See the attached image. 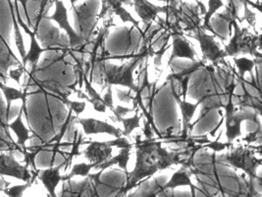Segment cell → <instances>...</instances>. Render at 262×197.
<instances>
[{
    "instance_id": "cell-1",
    "label": "cell",
    "mask_w": 262,
    "mask_h": 197,
    "mask_svg": "<svg viewBox=\"0 0 262 197\" xmlns=\"http://www.w3.org/2000/svg\"><path fill=\"white\" fill-rule=\"evenodd\" d=\"M137 147V162L135 169L129 172L126 185L123 189H120L116 196H123L134 188L138 183L144 178L146 181L158 171H163L170 168L172 165H185L183 153L181 149H172L168 152L166 148L162 147V142L157 138L142 139V135L135 136Z\"/></svg>"
},
{
    "instance_id": "cell-2",
    "label": "cell",
    "mask_w": 262,
    "mask_h": 197,
    "mask_svg": "<svg viewBox=\"0 0 262 197\" xmlns=\"http://www.w3.org/2000/svg\"><path fill=\"white\" fill-rule=\"evenodd\" d=\"M148 55L147 49L143 48L142 51L134 56V60L130 62H126L121 66H117L111 64L107 62L101 61L100 67L102 71V78H103V86L102 90L106 87L112 85H121V86L128 87L134 91L135 93L138 91V87L134 82L133 73L135 69L143 62L144 57Z\"/></svg>"
},
{
    "instance_id": "cell-3",
    "label": "cell",
    "mask_w": 262,
    "mask_h": 197,
    "mask_svg": "<svg viewBox=\"0 0 262 197\" xmlns=\"http://www.w3.org/2000/svg\"><path fill=\"white\" fill-rule=\"evenodd\" d=\"M232 27L235 29V34L232 37L229 45L225 46L224 54L226 56H236L238 54L250 53L254 58H261L260 51V36L252 35L248 29H241L237 23V20H233Z\"/></svg>"
},
{
    "instance_id": "cell-4",
    "label": "cell",
    "mask_w": 262,
    "mask_h": 197,
    "mask_svg": "<svg viewBox=\"0 0 262 197\" xmlns=\"http://www.w3.org/2000/svg\"><path fill=\"white\" fill-rule=\"evenodd\" d=\"M89 144L90 146L80 154H83L84 157L91 163H96V167L111 158L113 147L127 148L134 147V145L128 141L125 136L117 137L115 140L106 142H97V141H82V145ZM95 168V169H96Z\"/></svg>"
},
{
    "instance_id": "cell-5",
    "label": "cell",
    "mask_w": 262,
    "mask_h": 197,
    "mask_svg": "<svg viewBox=\"0 0 262 197\" xmlns=\"http://www.w3.org/2000/svg\"><path fill=\"white\" fill-rule=\"evenodd\" d=\"M233 146L230 147L232 150L228 152V154L224 157V161L227 164L243 170L250 175V178H257L256 169L261 166V159H257L254 156V152L250 150V148L238 145L236 149H233Z\"/></svg>"
},
{
    "instance_id": "cell-6",
    "label": "cell",
    "mask_w": 262,
    "mask_h": 197,
    "mask_svg": "<svg viewBox=\"0 0 262 197\" xmlns=\"http://www.w3.org/2000/svg\"><path fill=\"white\" fill-rule=\"evenodd\" d=\"M192 33V35L190 34L188 36L196 40L200 43L201 49L203 52V61H209L215 64L216 62H221L225 58L224 50L221 49L218 42L215 41L213 36L207 35L201 27Z\"/></svg>"
},
{
    "instance_id": "cell-7",
    "label": "cell",
    "mask_w": 262,
    "mask_h": 197,
    "mask_svg": "<svg viewBox=\"0 0 262 197\" xmlns=\"http://www.w3.org/2000/svg\"><path fill=\"white\" fill-rule=\"evenodd\" d=\"M73 15L75 16V22L79 32V36L83 37V41H90V37L94 32L98 19L96 14L91 11L88 2L80 6L72 7Z\"/></svg>"
},
{
    "instance_id": "cell-8",
    "label": "cell",
    "mask_w": 262,
    "mask_h": 197,
    "mask_svg": "<svg viewBox=\"0 0 262 197\" xmlns=\"http://www.w3.org/2000/svg\"><path fill=\"white\" fill-rule=\"evenodd\" d=\"M54 3H55V11L53 13V15L42 16V19L55 21L57 24L59 25L60 28L67 33L69 37V46L72 49L79 48L80 46L83 45L84 41L83 37H80L72 28L70 22L68 20L67 8L65 7L62 0H54Z\"/></svg>"
},
{
    "instance_id": "cell-9",
    "label": "cell",
    "mask_w": 262,
    "mask_h": 197,
    "mask_svg": "<svg viewBox=\"0 0 262 197\" xmlns=\"http://www.w3.org/2000/svg\"><path fill=\"white\" fill-rule=\"evenodd\" d=\"M0 175L1 176H11L21 181L35 182L33 174L29 171V166L25 164L21 165L15 159L12 153H2L0 154Z\"/></svg>"
},
{
    "instance_id": "cell-10",
    "label": "cell",
    "mask_w": 262,
    "mask_h": 197,
    "mask_svg": "<svg viewBox=\"0 0 262 197\" xmlns=\"http://www.w3.org/2000/svg\"><path fill=\"white\" fill-rule=\"evenodd\" d=\"M14 7H15V14L17 16V21L19 25L22 27V29L24 30L25 33L28 34L30 37H31V47H30V50L27 52L26 56L22 60V66L26 69V66H27V63L30 62L31 64V67H32V72H34L36 70V65H37V62L39 61V56L42 52L45 51H48L50 50V48H47V49H41L39 47V45L37 44V41H36V32L32 31L30 29V27L27 24H25L24 21L22 20V17L20 15V11H19V5H18V1L17 0H14Z\"/></svg>"
},
{
    "instance_id": "cell-11",
    "label": "cell",
    "mask_w": 262,
    "mask_h": 197,
    "mask_svg": "<svg viewBox=\"0 0 262 197\" xmlns=\"http://www.w3.org/2000/svg\"><path fill=\"white\" fill-rule=\"evenodd\" d=\"M259 113L256 111H250L247 108H239L238 111L224 120L226 122V137L228 142H233L237 137L242 135L241 124L244 121H250L253 123L259 122Z\"/></svg>"
},
{
    "instance_id": "cell-12",
    "label": "cell",
    "mask_w": 262,
    "mask_h": 197,
    "mask_svg": "<svg viewBox=\"0 0 262 197\" xmlns=\"http://www.w3.org/2000/svg\"><path fill=\"white\" fill-rule=\"evenodd\" d=\"M124 4L127 5H133V0H102V9L101 12L97 16V19L104 18L106 16H113L114 14L119 16L121 20L126 23V22H131L134 25L139 32L143 35V30L140 28L139 22L134 19L130 13L128 12L124 8Z\"/></svg>"
},
{
    "instance_id": "cell-13",
    "label": "cell",
    "mask_w": 262,
    "mask_h": 197,
    "mask_svg": "<svg viewBox=\"0 0 262 197\" xmlns=\"http://www.w3.org/2000/svg\"><path fill=\"white\" fill-rule=\"evenodd\" d=\"M133 6L135 12L141 18L143 24L146 27L143 31V37L144 33L151 27L152 22L155 21L160 13H166L168 5L158 6L155 5L148 0H133Z\"/></svg>"
},
{
    "instance_id": "cell-14",
    "label": "cell",
    "mask_w": 262,
    "mask_h": 197,
    "mask_svg": "<svg viewBox=\"0 0 262 197\" xmlns=\"http://www.w3.org/2000/svg\"><path fill=\"white\" fill-rule=\"evenodd\" d=\"M74 120H76L77 123H80L83 126V132L85 135L106 133L109 135L115 136L116 138L123 136L119 128L109 124L106 122L98 121L96 119H79L78 115H76Z\"/></svg>"
},
{
    "instance_id": "cell-15",
    "label": "cell",
    "mask_w": 262,
    "mask_h": 197,
    "mask_svg": "<svg viewBox=\"0 0 262 197\" xmlns=\"http://www.w3.org/2000/svg\"><path fill=\"white\" fill-rule=\"evenodd\" d=\"M184 35H173V50L172 54L169 58L168 65H170L172 62L175 58H189L191 62H195V56H196V51L191 46V43L186 38L183 37Z\"/></svg>"
},
{
    "instance_id": "cell-16",
    "label": "cell",
    "mask_w": 262,
    "mask_h": 197,
    "mask_svg": "<svg viewBox=\"0 0 262 197\" xmlns=\"http://www.w3.org/2000/svg\"><path fill=\"white\" fill-rule=\"evenodd\" d=\"M0 90L2 91L4 97L6 98V103H7V105H6V122L9 123V121H10V110H11V105H12L13 101L22 100V102H23L22 108L24 109L25 116L27 119V122L30 124L28 111H27V96L31 95V94H36V93L35 92L34 93H28V87H26L24 89V92H22V91H20L18 89H15L13 87L7 86L2 82H0Z\"/></svg>"
},
{
    "instance_id": "cell-17",
    "label": "cell",
    "mask_w": 262,
    "mask_h": 197,
    "mask_svg": "<svg viewBox=\"0 0 262 197\" xmlns=\"http://www.w3.org/2000/svg\"><path fill=\"white\" fill-rule=\"evenodd\" d=\"M200 172H196L194 168H190L187 166H183L179 171L175 172L171 180L167 183L166 185H162L161 189L164 191L165 189H174L178 186L182 185H189L191 189V195L195 196V186L192 185L191 181V174H198Z\"/></svg>"
},
{
    "instance_id": "cell-18",
    "label": "cell",
    "mask_w": 262,
    "mask_h": 197,
    "mask_svg": "<svg viewBox=\"0 0 262 197\" xmlns=\"http://www.w3.org/2000/svg\"><path fill=\"white\" fill-rule=\"evenodd\" d=\"M65 165H66V161L55 168L50 167V169L38 171L37 172L36 179H38L42 183V185H45V187L48 190L50 196H56L55 189H56L57 185H59L60 182H62V175L60 174V170Z\"/></svg>"
},
{
    "instance_id": "cell-19",
    "label": "cell",
    "mask_w": 262,
    "mask_h": 197,
    "mask_svg": "<svg viewBox=\"0 0 262 197\" xmlns=\"http://www.w3.org/2000/svg\"><path fill=\"white\" fill-rule=\"evenodd\" d=\"M83 82L84 83V87H85L86 95L82 93L80 90L75 89V87H71L72 89L78 94L79 98H86V101L90 102L94 106V109L96 111H98V112H105L106 111V106H105V103L103 101V98H101V96L96 92L95 88L92 86V82L89 81L88 76L83 73Z\"/></svg>"
},
{
    "instance_id": "cell-20",
    "label": "cell",
    "mask_w": 262,
    "mask_h": 197,
    "mask_svg": "<svg viewBox=\"0 0 262 197\" xmlns=\"http://www.w3.org/2000/svg\"><path fill=\"white\" fill-rule=\"evenodd\" d=\"M171 91H172V95L175 98V101L178 103V105L180 106V109L182 111V115H183L184 128H183L182 136L188 137L189 124H190V122H191L194 112L196 111V109L199 108V106H201V100L196 104H191V103H188L186 100H182L181 96L178 94V92L173 87H171Z\"/></svg>"
},
{
    "instance_id": "cell-21",
    "label": "cell",
    "mask_w": 262,
    "mask_h": 197,
    "mask_svg": "<svg viewBox=\"0 0 262 197\" xmlns=\"http://www.w3.org/2000/svg\"><path fill=\"white\" fill-rule=\"evenodd\" d=\"M23 112H24V109L21 108L18 116L16 117V120H15L13 123L8 124V127H9L10 129H12L13 132L17 136V144H18L20 147H22L24 149L23 152H24L25 154V153L27 152L26 142L31 139L30 132H31V131H32L33 133H35V132H34L33 130H30L29 128H27V127L25 126L23 120H22ZM35 134H36V133H35Z\"/></svg>"
},
{
    "instance_id": "cell-22",
    "label": "cell",
    "mask_w": 262,
    "mask_h": 197,
    "mask_svg": "<svg viewBox=\"0 0 262 197\" xmlns=\"http://www.w3.org/2000/svg\"><path fill=\"white\" fill-rule=\"evenodd\" d=\"M131 147L121 148V151L119 154L115 157H112L107 161L99 164L96 169L99 170H106L108 168H110L113 165H118L121 169L124 170V172L126 173V175L129 173L128 172V163L130 160V155H131Z\"/></svg>"
},
{
    "instance_id": "cell-23",
    "label": "cell",
    "mask_w": 262,
    "mask_h": 197,
    "mask_svg": "<svg viewBox=\"0 0 262 197\" xmlns=\"http://www.w3.org/2000/svg\"><path fill=\"white\" fill-rule=\"evenodd\" d=\"M222 7H225V4L223 3L222 0H208V9L206 10V12L204 14V17H203V25L201 26V28L203 30H208L210 31L215 37H220L222 41H225L226 37H222L221 36H219L214 30L212 29V27L210 26V19L211 17L217 13V11L222 8Z\"/></svg>"
},
{
    "instance_id": "cell-24",
    "label": "cell",
    "mask_w": 262,
    "mask_h": 197,
    "mask_svg": "<svg viewBox=\"0 0 262 197\" xmlns=\"http://www.w3.org/2000/svg\"><path fill=\"white\" fill-rule=\"evenodd\" d=\"M8 1V4H9V7H10V11H11V15H12V21H13V28H14V40H15V44H16V47L18 49V51L21 55V58L23 60L26 54H27V51H26V48H25L24 44V37L22 36V33H21V30H20V25L18 23L17 19H16V16H15V11H14V5H13L12 1L11 0H7Z\"/></svg>"
},
{
    "instance_id": "cell-25",
    "label": "cell",
    "mask_w": 262,
    "mask_h": 197,
    "mask_svg": "<svg viewBox=\"0 0 262 197\" xmlns=\"http://www.w3.org/2000/svg\"><path fill=\"white\" fill-rule=\"evenodd\" d=\"M140 110L141 109L138 107L135 111H136L135 115L133 117H130V119H124V116H119V117L116 119L117 122H121L124 125V130L122 131L123 136L128 137V136L131 135L134 129L141 128L140 122H141V119L143 116V113H139Z\"/></svg>"
},
{
    "instance_id": "cell-26",
    "label": "cell",
    "mask_w": 262,
    "mask_h": 197,
    "mask_svg": "<svg viewBox=\"0 0 262 197\" xmlns=\"http://www.w3.org/2000/svg\"><path fill=\"white\" fill-rule=\"evenodd\" d=\"M234 62L236 63V66L238 68V76L242 78H245V74L246 72H250V76H251V80L252 83H257L255 80V77L253 76V68L255 67V61L252 60H249L246 57H241V58H237L234 57ZM258 85V84H257ZM259 86V85H258Z\"/></svg>"
},
{
    "instance_id": "cell-27",
    "label": "cell",
    "mask_w": 262,
    "mask_h": 197,
    "mask_svg": "<svg viewBox=\"0 0 262 197\" xmlns=\"http://www.w3.org/2000/svg\"><path fill=\"white\" fill-rule=\"evenodd\" d=\"M96 167V163H90V164H85V163H81V164H76L74 165V167L72 168L71 172L69 174L66 175H62V182H66L71 180L72 178L76 176V175H81L86 178L89 175L90 172L95 169Z\"/></svg>"
},
{
    "instance_id": "cell-28",
    "label": "cell",
    "mask_w": 262,
    "mask_h": 197,
    "mask_svg": "<svg viewBox=\"0 0 262 197\" xmlns=\"http://www.w3.org/2000/svg\"><path fill=\"white\" fill-rule=\"evenodd\" d=\"M33 184H34L33 182H28L26 185L6 186V188H3L2 191H3L7 196L20 197L23 195L25 190L28 189Z\"/></svg>"
},
{
    "instance_id": "cell-29",
    "label": "cell",
    "mask_w": 262,
    "mask_h": 197,
    "mask_svg": "<svg viewBox=\"0 0 262 197\" xmlns=\"http://www.w3.org/2000/svg\"><path fill=\"white\" fill-rule=\"evenodd\" d=\"M256 123H257V129L249 133L245 138H243V141H244V142H247L248 144H251V143H253V142H256L257 140H259V141L261 140V123H260V122H257ZM260 142H261V141H260Z\"/></svg>"
},
{
    "instance_id": "cell-30",
    "label": "cell",
    "mask_w": 262,
    "mask_h": 197,
    "mask_svg": "<svg viewBox=\"0 0 262 197\" xmlns=\"http://www.w3.org/2000/svg\"><path fill=\"white\" fill-rule=\"evenodd\" d=\"M62 100L64 101V103L66 105H68L70 107V109L76 113V115L81 114L84 111L85 106H86V104L84 102H75V101H70L67 98H62Z\"/></svg>"
},
{
    "instance_id": "cell-31",
    "label": "cell",
    "mask_w": 262,
    "mask_h": 197,
    "mask_svg": "<svg viewBox=\"0 0 262 197\" xmlns=\"http://www.w3.org/2000/svg\"><path fill=\"white\" fill-rule=\"evenodd\" d=\"M243 4L245 5V16L243 19L239 20L241 23H243V20H247V22L254 29L255 28V21H256V17L255 14L251 12L249 8V4L247 2H243Z\"/></svg>"
},
{
    "instance_id": "cell-32",
    "label": "cell",
    "mask_w": 262,
    "mask_h": 197,
    "mask_svg": "<svg viewBox=\"0 0 262 197\" xmlns=\"http://www.w3.org/2000/svg\"><path fill=\"white\" fill-rule=\"evenodd\" d=\"M103 101L105 103V106L108 109H110V111H114V107H113V95H112V87L107 86V92L105 93V95L103 96Z\"/></svg>"
},
{
    "instance_id": "cell-33",
    "label": "cell",
    "mask_w": 262,
    "mask_h": 197,
    "mask_svg": "<svg viewBox=\"0 0 262 197\" xmlns=\"http://www.w3.org/2000/svg\"><path fill=\"white\" fill-rule=\"evenodd\" d=\"M136 111V109H135V108H133V109H129V108H126V107L117 106V107L114 109L113 113H114L115 117L117 119V117H119V116H125L127 113H129V112H132V111Z\"/></svg>"
},
{
    "instance_id": "cell-34",
    "label": "cell",
    "mask_w": 262,
    "mask_h": 197,
    "mask_svg": "<svg viewBox=\"0 0 262 197\" xmlns=\"http://www.w3.org/2000/svg\"><path fill=\"white\" fill-rule=\"evenodd\" d=\"M24 72H26V69L21 65L18 69L10 71V77L12 78L13 80L17 81L18 84H20V78L22 77V75L24 74Z\"/></svg>"
},
{
    "instance_id": "cell-35",
    "label": "cell",
    "mask_w": 262,
    "mask_h": 197,
    "mask_svg": "<svg viewBox=\"0 0 262 197\" xmlns=\"http://www.w3.org/2000/svg\"><path fill=\"white\" fill-rule=\"evenodd\" d=\"M117 95H118V98H119L120 101L125 102V103L133 102V98H134V96L131 95V91L124 92V91L117 90Z\"/></svg>"
},
{
    "instance_id": "cell-36",
    "label": "cell",
    "mask_w": 262,
    "mask_h": 197,
    "mask_svg": "<svg viewBox=\"0 0 262 197\" xmlns=\"http://www.w3.org/2000/svg\"><path fill=\"white\" fill-rule=\"evenodd\" d=\"M17 1H19L21 4H22V6H23V8H24L25 14H26V17H27V20H28V26L31 28L32 27V22H31V18H30V15H29V12H28V7H27V4H28V2L29 1H35V2H41L42 0H17Z\"/></svg>"
},
{
    "instance_id": "cell-37",
    "label": "cell",
    "mask_w": 262,
    "mask_h": 197,
    "mask_svg": "<svg viewBox=\"0 0 262 197\" xmlns=\"http://www.w3.org/2000/svg\"><path fill=\"white\" fill-rule=\"evenodd\" d=\"M158 1L165 2L166 5H171V6H175V7H178L180 2H181V0H158Z\"/></svg>"
},
{
    "instance_id": "cell-38",
    "label": "cell",
    "mask_w": 262,
    "mask_h": 197,
    "mask_svg": "<svg viewBox=\"0 0 262 197\" xmlns=\"http://www.w3.org/2000/svg\"><path fill=\"white\" fill-rule=\"evenodd\" d=\"M69 1H70V3H71V7H74L75 4H76L79 0H69Z\"/></svg>"
},
{
    "instance_id": "cell-39",
    "label": "cell",
    "mask_w": 262,
    "mask_h": 197,
    "mask_svg": "<svg viewBox=\"0 0 262 197\" xmlns=\"http://www.w3.org/2000/svg\"><path fill=\"white\" fill-rule=\"evenodd\" d=\"M257 3H260V4H261V0H257Z\"/></svg>"
}]
</instances>
